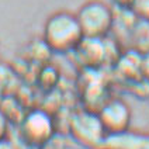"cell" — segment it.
<instances>
[{"mask_svg":"<svg viewBox=\"0 0 149 149\" xmlns=\"http://www.w3.org/2000/svg\"><path fill=\"white\" fill-rule=\"evenodd\" d=\"M42 37L51 51L66 54L74 51L84 35L76 14L70 11H56L47 18Z\"/></svg>","mask_w":149,"mask_h":149,"instance_id":"obj_1","label":"cell"},{"mask_svg":"<svg viewBox=\"0 0 149 149\" xmlns=\"http://www.w3.org/2000/svg\"><path fill=\"white\" fill-rule=\"evenodd\" d=\"M84 37L106 38L114 28V8L103 0H89L76 13Z\"/></svg>","mask_w":149,"mask_h":149,"instance_id":"obj_2","label":"cell"},{"mask_svg":"<svg viewBox=\"0 0 149 149\" xmlns=\"http://www.w3.org/2000/svg\"><path fill=\"white\" fill-rule=\"evenodd\" d=\"M56 124L48 111L34 108L28 111L20 121V138L25 145L42 148L54 138Z\"/></svg>","mask_w":149,"mask_h":149,"instance_id":"obj_3","label":"cell"},{"mask_svg":"<svg viewBox=\"0 0 149 149\" xmlns=\"http://www.w3.org/2000/svg\"><path fill=\"white\" fill-rule=\"evenodd\" d=\"M70 134L79 143L91 149H101L107 138L100 118L96 113H79L70 121Z\"/></svg>","mask_w":149,"mask_h":149,"instance_id":"obj_4","label":"cell"},{"mask_svg":"<svg viewBox=\"0 0 149 149\" xmlns=\"http://www.w3.org/2000/svg\"><path fill=\"white\" fill-rule=\"evenodd\" d=\"M97 116L107 136L127 132L131 124V110L125 101L120 99L106 101L99 110Z\"/></svg>","mask_w":149,"mask_h":149,"instance_id":"obj_5","label":"cell"},{"mask_svg":"<svg viewBox=\"0 0 149 149\" xmlns=\"http://www.w3.org/2000/svg\"><path fill=\"white\" fill-rule=\"evenodd\" d=\"M108 47L106 45L104 38H89L83 37L80 44L74 48L77 56L80 58L83 65L94 68L101 65L108 55Z\"/></svg>","mask_w":149,"mask_h":149,"instance_id":"obj_6","label":"cell"},{"mask_svg":"<svg viewBox=\"0 0 149 149\" xmlns=\"http://www.w3.org/2000/svg\"><path fill=\"white\" fill-rule=\"evenodd\" d=\"M132 11L141 20L149 23V0H135Z\"/></svg>","mask_w":149,"mask_h":149,"instance_id":"obj_7","label":"cell"},{"mask_svg":"<svg viewBox=\"0 0 149 149\" xmlns=\"http://www.w3.org/2000/svg\"><path fill=\"white\" fill-rule=\"evenodd\" d=\"M8 125L10 123H8L7 116L4 114L3 110H0V139L8 135Z\"/></svg>","mask_w":149,"mask_h":149,"instance_id":"obj_8","label":"cell"},{"mask_svg":"<svg viewBox=\"0 0 149 149\" xmlns=\"http://www.w3.org/2000/svg\"><path fill=\"white\" fill-rule=\"evenodd\" d=\"M114 6L117 8H128V10H132L134 3L135 0H113Z\"/></svg>","mask_w":149,"mask_h":149,"instance_id":"obj_9","label":"cell"},{"mask_svg":"<svg viewBox=\"0 0 149 149\" xmlns=\"http://www.w3.org/2000/svg\"><path fill=\"white\" fill-rule=\"evenodd\" d=\"M141 72L149 79V51H146L145 56L141 59Z\"/></svg>","mask_w":149,"mask_h":149,"instance_id":"obj_10","label":"cell"},{"mask_svg":"<svg viewBox=\"0 0 149 149\" xmlns=\"http://www.w3.org/2000/svg\"><path fill=\"white\" fill-rule=\"evenodd\" d=\"M0 149H17V145L8 136H4L0 139Z\"/></svg>","mask_w":149,"mask_h":149,"instance_id":"obj_11","label":"cell"}]
</instances>
